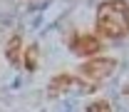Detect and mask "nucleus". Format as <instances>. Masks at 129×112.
Here are the masks:
<instances>
[{
	"mask_svg": "<svg viewBox=\"0 0 129 112\" xmlns=\"http://www.w3.org/2000/svg\"><path fill=\"white\" fill-rule=\"evenodd\" d=\"M97 35L107 40H119L129 35V3L127 0H104L97 8L94 17Z\"/></svg>",
	"mask_w": 129,
	"mask_h": 112,
	"instance_id": "f257e3e1",
	"label": "nucleus"
},
{
	"mask_svg": "<svg viewBox=\"0 0 129 112\" xmlns=\"http://www.w3.org/2000/svg\"><path fill=\"white\" fill-rule=\"evenodd\" d=\"M114 67H117V60L112 57H92L80 65V72L89 80H104L114 72Z\"/></svg>",
	"mask_w": 129,
	"mask_h": 112,
	"instance_id": "f03ea898",
	"label": "nucleus"
},
{
	"mask_svg": "<svg viewBox=\"0 0 129 112\" xmlns=\"http://www.w3.org/2000/svg\"><path fill=\"white\" fill-rule=\"evenodd\" d=\"M94 90V85H87V82L77 80L75 75H67V72H62V75H55L52 80H50V95L57 97V95H64V92H70V90Z\"/></svg>",
	"mask_w": 129,
	"mask_h": 112,
	"instance_id": "7ed1b4c3",
	"label": "nucleus"
},
{
	"mask_svg": "<svg viewBox=\"0 0 129 112\" xmlns=\"http://www.w3.org/2000/svg\"><path fill=\"white\" fill-rule=\"evenodd\" d=\"M70 50L75 55H97L102 50V40L97 35H89V32H77L72 40H70Z\"/></svg>",
	"mask_w": 129,
	"mask_h": 112,
	"instance_id": "20e7f679",
	"label": "nucleus"
},
{
	"mask_svg": "<svg viewBox=\"0 0 129 112\" xmlns=\"http://www.w3.org/2000/svg\"><path fill=\"white\" fill-rule=\"evenodd\" d=\"M20 48H22V37H20V35H13L10 42L5 45V55H8V60L13 65H20V55H22Z\"/></svg>",
	"mask_w": 129,
	"mask_h": 112,
	"instance_id": "39448f33",
	"label": "nucleus"
},
{
	"mask_svg": "<svg viewBox=\"0 0 129 112\" xmlns=\"http://www.w3.org/2000/svg\"><path fill=\"white\" fill-rule=\"evenodd\" d=\"M87 112H112V105L107 100H94L87 105Z\"/></svg>",
	"mask_w": 129,
	"mask_h": 112,
	"instance_id": "423d86ee",
	"label": "nucleus"
},
{
	"mask_svg": "<svg viewBox=\"0 0 129 112\" xmlns=\"http://www.w3.org/2000/svg\"><path fill=\"white\" fill-rule=\"evenodd\" d=\"M35 52H37V48H35V45H30V48H27V55H25V52H22V55H25V57H27V70H35Z\"/></svg>",
	"mask_w": 129,
	"mask_h": 112,
	"instance_id": "0eeeda50",
	"label": "nucleus"
}]
</instances>
